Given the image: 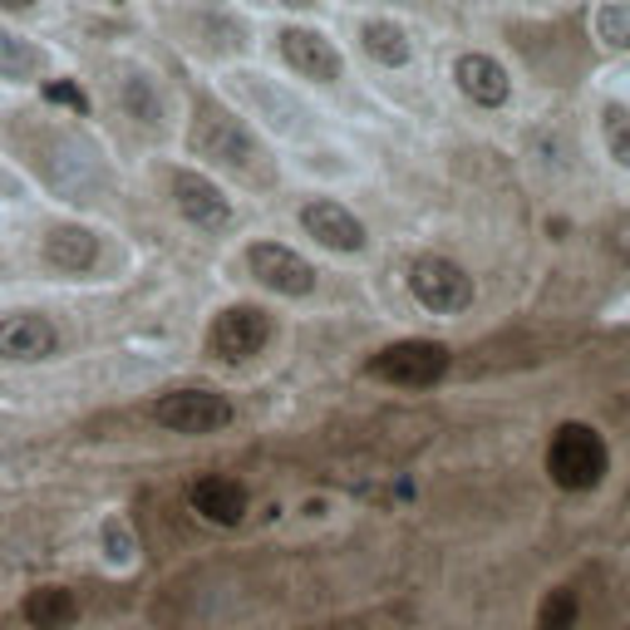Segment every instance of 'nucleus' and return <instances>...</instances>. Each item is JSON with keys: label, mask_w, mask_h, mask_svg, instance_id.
I'll list each match as a JSON object with an SVG mask.
<instances>
[{"label": "nucleus", "mask_w": 630, "mask_h": 630, "mask_svg": "<svg viewBox=\"0 0 630 630\" xmlns=\"http://www.w3.org/2000/svg\"><path fill=\"white\" fill-rule=\"evenodd\" d=\"M188 148L198 158H208L212 168H227V173H242L251 182H261V148L251 139V129L237 119L232 109H222L217 99H198L192 104V129H188Z\"/></svg>", "instance_id": "nucleus-1"}, {"label": "nucleus", "mask_w": 630, "mask_h": 630, "mask_svg": "<svg viewBox=\"0 0 630 630\" xmlns=\"http://www.w3.org/2000/svg\"><path fill=\"white\" fill-rule=\"evenodd\" d=\"M611 468V449L591 423H561L547 443V473L561 492H591Z\"/></svg>", "instance_id": "nucleus-2"}, {"label": "nucleus", "mask_w": 630, "mask_h": 630, "mask_svg": "<svg viewBox=\"0 0 630 630\" xmlns=\"http://www.w3.org/2000/svg\"><path fill=\"white\" fill-rule=\"evenodd\" d=\"M449 346L439 340H394V346L374 350L364 374L380 384H394V389H433L449 374Z\"/></svg>", "instance_id": "nucleus-3"}, {"label": "nucleus", "mask_w": 630, "mask_h": 630, "mask_svg": "<svg viewBox=\"0 0 630 630\" xmlns=\"http://www.w3.org/2000/svg\"><path fill=\"white\" fill-rule=\"evenodd\" d=\"M153 419L168 433H192L198 439V433H222L237 419V409L217 389H173V394H163L153 404Z\"/></svg>", "instance_id": "nucleus-4"}, {"label": "nucleus", "mask_w": 630, "mask_h": 630, "mask_svg": "<svg viewBox=\"0 0 630 630\" xmlns=\"http://www.w3.org/2000/svg\"><path fill=\"white\" fill-rule=\"evenodd\" d=\"M409 291L433 316H458L473 306V277L449 257H419L409 267Z\"/></svg>", "instance_id": "nucleus-5"}, {"label": "nucleus", "mask_w": 630, "mask_h": 630, "mask_svg": "<svg viewBox=\"0 0 630 630\" xmlns=\"http://www.w3.org/2000/svg\"><path fill=\"white\" fill-rule=\"evenodd\" d=\"M267 340H271V316L261 311V306H251V301L227 306L208 330V350L227 364H242V360H251V354H261L267 350Z\"/></svg>", "instance_id": "nucleus-6"}, {"label": "nucleus", "mask_w": 630, "mask_h": 630, "mask_svg": "<svg viewBox=\"0 0 630 630\" xmlns=\"http://www.w3.org/2000/svg\"><path fill=\"white\" fill-rule=\"evenodd\" d=\"M36 168L44 173V182H50L54 192H64V198H89V192L104 182L99 163L89 158V148H79L74 139H50L40 148Z\"/></svg>", "instance_id": "nucleus-7"}, {"label": "nucleus", "mask_w": 630, "mask_h": 630, "mask_svg": "<svg viewBox=\"0 0 630 630\" xmlns=\"http://www.w3.org/2000/svg\"><path fill=\"white\" fill-rule=\"evenodd\" d=\"M247 271L277 296H311L316 291V267L306 257H296L291 247H281V242H257L251 247L247 251Z\"/></svg>", "instance_id": "nucleus-8"}, {"label": "nucleus", "mask_w": 630, "mask_h": 630, "mask_svg": "<svg viewBox=\"0 0 630 630\" xmlns=\"http://www.w3.org/2000/svg\"><path fill=\"white\" fill-rule=\"evenodd\" d=\"M54 350H60V330H54L50 316H40V311L0 316V360L36 364V360H50Z\"/></svg>", "instance_id": "nucleus-9"}, {"label": "nucleus", "mask_w": 630, "mask_h": 630, "mask_svg": "<svg viewBox=\"0 0 630 630\" xmlns=\"http://www.w3.org/2000/svg\"><path fill=\"white\" fill-rule=\"evenodd\" d=\"M173 202L192 227H202V232H227V227H232V202H227L222 188L202 173H173Z\"/></svg>", "instance_id": "nucleus-10"}, {"label": "nucleus", "mask_w": 630, "mask_h": 630, "mask_svg": "<svg viewBox=\"0 0 630 630\" xmlns=\"http://www.w3.org/2000/svg\"><path fill=\"white\" fill-rule=\"evenodd\" d=\"M188 508L198 512L202 522H212V527H237V522L247 518L251 498H247V488L237 483V478H227V473H202L198 483L188 488Z\"/></svg>", "instance_id": "nucleus-11"}, {"label": "nucleus", "mask_w": 630, "mask_h": 630, "mask_svg": "<svg viewBox=\"0 0 630 630\" xmlns=\"http://www.w3.org/2000/svg\"><path fill=\"white\" fill-rule=\"evenodd\" d=\"M20 621L30 630H74L79 626V596L64 581H40L20 596Z\"/></svg>", "instance_id": "nucleus-12"}, {"label": "nucleus", "mask_w": 630, "mask_h": 630, "mask_svg": "<svg viewBox=\"0 0 630 630\" xmlns=\"http://www.w3.org/2000/svg\"><path fill=\"white\" fill-rule=\"evenodd\" d=\"M301 227L330 251H360L364 247V222L350 208H340V202L320 198L311 208H301Z\"/></svg>", "instance_id": "nucleus-13"}, {"label": "nucleus", "mask_w": 630, "mask_h": 630, "mask_svg": "<svg viewBox=\"0 0 630 630\" xmlns=\"http://www.w3.org/2000/svg\"><path fill=\"white\" fill-rule=\"evenodd\" d=\"M281 54H286V64H291L296 74H306V79H320V84L340 79V54H336V44H330L326 36H316V30L291 26V30L281 36Z\"/></svg>", "instance_id": "nucleus-14"}, {"label": "nucleus", "mask_w": 630, "mask_h": 630, "mask_svg": "<svg viewBox=\"0 0 630 630\" xmlns=\"http://www.w3.org/2000/svg\"><path fill=\"white\" fill-rule=\"evenodd\" d=\"M453 79H458V89H463L473 104H483V109L508 104L512 79H508V70H502L498 60H492V54H463V60L453 64Z\"/></svg>", "instance_id": "nucleus-15"}, {"label": "nucleus", "mask_w": 630, "mask_h": 630, "mask_svg": "<svg viewBox=\"0 0 630 630\" xmlns=\"http://www.w3.org/2000/svg\"><path fill=\"white\" fill-rule=\"evenodd\" d=\"M44 261H50L54 271H89L99 261V237L89 232V227H54L50 237H44Z\"/></svg>", "instance_id": "nucleus-16"}, {"label": "nucleus", "mask_w": 630, "mask_h": 630, "mask_svg": "<svg viewBox=\"0 0 630 630\" xmlns=\"http://www.w3.org/2000/svg\"><path fill=\"white\" fill-rule=\"evenodd\" d=\"M119 109L129 113L133 123H143V129H163V94H158V84L139 70L119 79Z\"/></svg>", "instance_id": "nucleus-17"}, {"label": "nucleus", "mask_w": 630, "mask_h": 630, "mask_svg": "<svg viewBox=\"0 0 630 630\" xmlns=\"http://www.w3.org/2000/svg\"><path fill=\"white\" fill-rule=\"evenodd\" d=\"M364 50H370L380 64H389V70L409 64V36L394 26V20H370V26H364Z\"/></svg>", "instance_id": "nucleus-18"}, {"label": "nucleus", "mask_w": 630, "mask_h": 630, "mask_svg": "<svg viewBox=\"0 0 630 630\" xmlns=\"http://www.w3.org/2000/svg\"><path fill=\"white\" fill-rule=\"evenodd\" d=\"M40 74V50L30 40L10 36V30H0V79H16V84H26V79Z\"/></svg>", "instance_id": "nucleus-19"}, {"label": "nucleus", "mask_w": 630, "mask_h": 630, "mask_svg": "<svg viewBox=\"0 0 630 630\" xmlns=\"http://www.w3.org/2000/svg\"><path fill=\"white\" fill-rule=\"evenodd\" d=\"M581 616V596L571 587H552L537 606V630H577Z\"/></svg>", "instance_id": "nucleus-20"}, {"label": "nucleus", "mask_w": 630, "mask_h": 630, "mask_svg": "<svg viewBox=\"0 0 630 630\" xmlns=\"http://www.w3.org/2000/svg\"><path fill=\"white\" fill-rule=\"evenodd\" d=\"M601 133H606V148L621 168H630V109L626 104H606L601 109Z\"/></svg>", "instance_id": "nucleus-21"}, {"label": "nucleus", "mask_w": 630, "mask_h": 630, "mask_svg": "<svg viewBox=\"0 0 630 630\" xmlns=\"http://www.w3.org/2000/svg\"><path fill=\"white\" fill-rule=\"evenodd\" d=\"M596 36L611 44V50H630V6H626V0L596 10Z\"/></svg>", "instance_id": "nucleus-22"}, {"label": "nucleus", "mask_w": 630, "mask_h": 630, "mask_svg": "<svg viewBox=\"0 0 630 630\" xmlns=\"http://www.w3.org/2000/svg\"><path fill=\"white\" fill-rule=\"evenodd\" d=\"M104 557L113 561V567H129L133 561V532L123 518H109L104 522Z\"/></svg>", "instance_id": "nucleus-23"}, {"label": "nucleus", "mask_w": 630, "mask_h": 630, "mask_svg": "<svg viewBox=\"0 0 630 630\" xmlns=\"http://www.w3.org/2000/svg\"><path fill=\"white\" fill-rule=\"evenodd\" d=\"M50 99H54V104H70L74 113H84V109H89L84 89H74V84H50Z\"/></svg>", "instance_id": "nucleus-24"}, {"label": "nucleus", "mask_w": 630, "mask_h": 630, "mask_svg": "<svg viewBox=\"0 0 630 630\" xmlns=\"http://www.w3.org/2000/svg\"><path fill=\"white\" fill-rule=\"evenodd\" d=\"M0 6H6V10H30L36 0H0Z\"/></svg>", "instance_id": "nucleus-25"}, {"label": "nucleus", "mask_w": 630, "mask_h": 630, "mask_svg": "<svg viewBox=\"0 0 630 630\" xmlns=\"http://www.w3.org/2000/svg\"><path fill=\"white\" fill-rule=\"evenodd\" d=\"M281 6H291V10H311L316 0H281Z\"/></svg>", "instance_id": "nucleus-26"}]
</instances>
